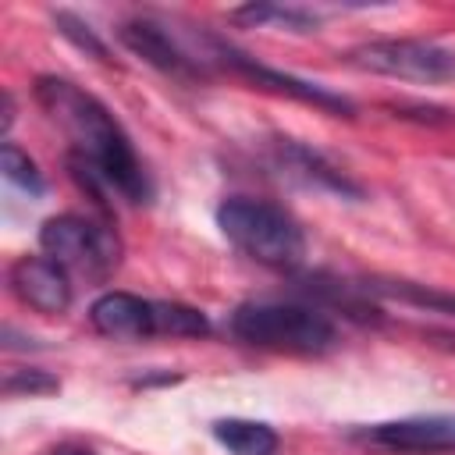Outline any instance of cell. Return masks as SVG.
<instances>
[{"label":"cell","mask_w":455,"mask_h":455,"mask_svg":"<svg viewBox=\"0 0 455 455\" xmlns=\"http://www.w3.org/2000/svg\"><path fill=\"white\" fill-rule=\"evenodd\" d=\"M36 100L64 128L71 139V153H78L85 164H92L110 192H117L128 203H149L153 185L149 174L142 171V160L135 156L132 139L117 124V117L85 89H78L68 78L43 75L36 78Z\"/></svg>","instance_id":"6da1fadb"},{"label":"cell","mask_w":455,"mask_h":455,"mask_svg":"<svg viewBox=\"0 0 455 455\" xmlns=\"http://www.w3.org/2000/svg\"><path fill=\"white\" fill-rule=\"evenodd\" d=\"M217 228L238 252H245L263 267L291 270L306 259V231L277 203L252 196H228L217 206Z\"/></svg>","instance_id":"7a4b0ae2"},{"label":"cell","mask_w":455,"mask_h":455,"mask_svg":"<svg viewBox=\"0 0 455 455\" xmlns=\"http://www.w3.org/2000/svg\"><path fill=\"white\" fill-rule=\"evenodd\" d=\"M231 334L245 345L291 355H320L338 345L331 316L302 302H242L231 313Z\"/></svg>","instance_id":"3957f363"},{"label":"cell","mask_w":455,"mask_h":455,"mask_svg":"<svg viewBox=\"0 0 455 455\" xmlns=\"http://www.w3.org/2000/svg\"><path fill=\"white\" fill-rule=\"evenodd\" d=\"M89 323L114 341H142V338H206L210 320L206 313L185 302H160L142 299L132 291H103L89 306Z\"/></svg>","instance_id":"277c9868"},{"label":"cell","mask_w":455,"mask_h":455,"mask_svg":"<svg viewBox=\"0 0 455 455\" xmlns=\"http://www.w3.org/2000/svg\"><path fill=\"white\" fill-rule=\"evenodd\" d=\"M39 245L50 259H57L64 270H78L85 277H107L121 263V238L110 224L78 217V213H60L50 217L39 228Z\"/></svg>","instance_id":"5b68a950"},{"label":"cell","mask_w":455,"mask_h":455,"mask_svg":"<svg viewBox=\"0 0 455 455\" xmlns=\"http://www.w3.org/2000/svg\"><path fill=\"white\" fill-rule=\"evenodd\" d=\"M352 64L387 75V78H409V82H448L455 78V50L427 43V39H373L355 46Z\"/></svg>","instance_id":"8992f818"},{"label":"cell","mask_w":455,"mask_h":455,"mask_svg":"<svg viewBox=\"0 0 455 455\" xmlns=\"http://www.w3.org/2000/svg\"><path fill=\"white\" fill-rule=\"evenodd\" d=\"M210 50H213V60H220L228 71L249 78V82L259 85V89H270V92H277V96H291V100L309 103V107H320V110H327V114H345V117H352V110H355L352 100H345L341 92H334V89H327V85H320V82H306V78H295V75H288V71L267 68V64L252 60L249 53H242V50H235V46H228V43H220V39H210Z\"/></svg>","instance_id":"52a82bcc"},{"label":"cell","mask_w":455,"mask_h":455,"mask_svg":"<svg viewBox=\"0 0 455 455\" xmlns=\"http://www.w3.org/2000/svg\"><path fill=\"white\" fill-rule=\"evenodd\" d=\"M267 164L281 174V178H288V181H295V185H302V188H316V192H331V196H341V199H363V185L359 181H352L345 171H338L323 153H316V149H309V146H302V142H295V139H270V146H267Z\"/></svg>","instance_id":"ba28073f"},{"label":"cell","mask_w":455,"mask_h":455,"mask_svg":"<svg viewBox=\"0 0 455 455\" xmlns=\"http://www.w3.org/2000/svg\"><path fill=\"white\" fill-rule=\"evenodd\" d=\"M370 448L402 451V455H430V451H455V416H405L387 423H370L352 434Z\"/></svg>","instance_id":"9c48e42d"},{"label":"cell","mask_w":455,"mask_h":455,"mask_svg":"<svg viewBox=\"0 0 455 455\" xmlns=\"http://www.w3.org/2000/svg\"><path fill=\"white\" fill-rule=\"evenodd\" d=\"M7 284L11 291L36 313H46V316H57L71 306V277L68 270L50 259V256H21L11 263L7 270Z\"/></svg>","instance_id":"30bf717a"},{"label":"cell","mask_w":455,"mask_h":455,"mask_svg":"<svg viewBox=\"0 0 455 455\" xmlns=\"http://www.w3.org/2000/svg\"><path fill=\"white\" fill-rule=\"evenodd\" d=\"M117 39H121L135 57H142L146 64H153V68L164 71V75H174V78H181V82H196V78L206 75L203 60L192 57L188 50H181V46L171 39V32H164V25H156V21H149V18L121 21V25H117Z\"/></svg>","instance_id":"8fae6325"},{"label":"cell","mask_w":455,"mask_h":455,"mask_svg":"<svg viewBox=\"0 0 455 455\" xmlns=\"http://www.w3.org/2000/svg\"><path fill=\"white\" fill-rule=\"evenodd\" d=\"M359 288L366 295H380V299H395L427 313H441V316H455V291L434 288V284H419V281H405V277H363Z\"/></svg>","instance_id":"7c38bea8"},{"label":"cell","mask_w":455,"mask_h":455,"mask_svg":"<svg viewBox=\"0 0 455 455\" xmlns=\"http://www.w3.org/2000/svg\"><path fill=\"white\" fill-rule=\"evenodd\" d=\"M213 437L231 451V455H277V430L259 423V419H217Z\"/></svg>","instance_id":"4fadbf2b"},{"label":"cell","mask_w":455,"mask_h":455,"mask_svg":"<svg viewBox=\"0 0 455 455\" xmlns=\"http://www.w3.org/2000/svg\"><path fill=\"white\" fill-rule=\"evenodd\" d=\"M228 18L238 21V25H249V28H259V25L277 21V25H288L291 32H309L316 25L313 14H306L299 7H281V4H245V7L228 11Z\"/></svg>","instance_id":"5bb4252c"},{"label":"cell","mask_w":455,"mask_h":455,"mask_svg":"<svg viewBox=\"0 0 455 455\" xmlns=\"http://www.w3.org/2000/svg\"><path fill=\"white\" fill-rule=\"evenodd\" d=\"M0 164H4V178H7L11 185H18V188H25V192H32V196H43V192H46V181H43L36 160H32L21 146L4 142V149H0Z\"/></svg>","instance_id":"9a60e30c"},{"label":"cell","mask_w":455,"mask_h":455,"mask_svg":"<svg viewBox=\"0 0 455 455\" xmlns=\"http://www.w3.org/2000/svg\"><path fill=\"white\" fill-rule=\"evenodd\" d=\"M53 25H57V32H60L64 39H71L78 50H85L89 57H96V60L110 64V50H107V43L92 32V25H89V21H82V18H78V14H71V11H57V14H53Z\"/></svg>","instance_id":"2e32d148"},{"label":"cell","mask_w":455,"mask_h":455,"mask_svg":"<svg viewBox=\"0 0 455 455\" xmlns=\"http://www.w3.org/2000/svg\"><path fill=\"white\" fill-rule=\"evenodd\" d=\"M57 387H60V380L50 377L46 370H18V366H11V370L4 373V395H7V398H18V395H28V398H36V395H53Z\"/></svg>","instance_id":"e0dca14e"},{"label":"cell","mask_w":455,"mask_h":455,"mask_svg":"<svg viewBox=\"0 0 455 455\" xmlns=\"http://www.w3.org/2000/svg\"><path fill=\"white\" fill-rule=\"evenodd\" d=\"M50 455H92V451L82 448V444H60V448H53Z\"/></svg>","instance_id":"ac0fdd59"}]
</instances>
